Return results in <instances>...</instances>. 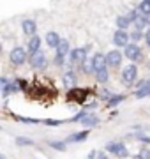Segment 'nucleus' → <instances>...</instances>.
<instances>
[{
	"mask_svg": "<svg viewBox=\"0 0 150 159\" xmlns=\"http://www.w3.org/2000/svg\"><path fill=\"white\" fill-rule=\"evenodd\" d=\"M97 156H99V154L95 152V150H92V152L88 154V157H87V159H95V157H97Z\"/></svg>",
	"mask_w": 150,
	"mask_h": 159,
	"instance_id": "nucleus-33",
	"label": "nucleus"
},
{
	"mask_svg": "<svg viewBox=\"0 0 150 159\" xmlns=\"http://www.w3.org/2000/svg\"><path fill=\"white\" fill-rule=\"evenodd\" d=\"M115 23H117V29H120V30H127L129 27H131V20H129V16H118L115 20Z\"/></svg>",
	"mask_w": 150,
	"mask_h": 159,
	"instance_id": "nucleus-18",
	"label": "nucleus"
},
{
	"mask_svg": "<svg viewBox=\"0 0 150 159\" xmlns=\"http://www.w3.org/2000/svg\"><path fill=\"white\" fill-rule=\"evenodd\" d=\"M106 62H108V67H113L117 69L122 62V53L118 50H111L106 53Z\"/></svg>",
	"mask_w": 150,
	"mask_h": 159,
	"instance_id": "nucleus-8",
	"label": "nucleus"
},
{
	"mask_svg": "<svg viewBox=\"0 0 150 159\" xmlns=\"http://www.w3.org/2000/svg\"><path fill=\"white\" fill-rule=\"evenodd\" d=\"M138 80V67L134 64H129L122 69V83L127 87H133Z\"/></svg>",
	"mask_w": 150,
	"mask_h": 159,
	"instance_id": "nucleus-1",
	"label": "nucleus"
},
{
	"mask_svg": "<svg viewBox=\"0 0 150 159\" xmlns=\"http://www.w3.org/2000/svg\"><path fill=\"white\" fill-rule=\"evenodd\" d=\"M129 43H131V34H129L127 30L117 29L115 32H113V44H115L117 48H126Z\"/></svg>",
	"mask_w": 150,
	"mask_h": 159,
	"instance_id": "nucleus-4",
	"label": "nucleus"
},
{
	"mask_svg": "<svg viewBox=\"0 0 150 159\" xmlns=\"http://www.w3.org/2000/svg\"><path fill=\"white\" fill-rule=\"evenodd\" d=\"M95 80H97L99 83H106L108 80H110V73H108V67L101 69V71H97L95 73Z\"/></svg>",
	"mask_w": 150,
	"mask_h": 159,
	"instance_id": "nucleus-19",
	"label": "nucleus"
},
{
	"mask_svg": "<svg viewBox=\"0 0 150 159\" xmlns=\"http://www.w3.org/2000/svg\"><path fill=\"white\" fill-rule=\"evenodd\" d=\"M44 124L46 125H60L62 122L60 120H44Z\"/></svg>",
	"mask_w": 150,
	"mask_h": 159,
	"instance_id": "nucleus-30",
	"label": "nucleus"
},
{
	"mask_svg": "<svg viewBox=\"0 0 150 159\" xmlns=\"http://www.w3.org/2000/svg\"><path fill=\"white\" fill-rule=\"evenodd\" d=\"M138 11L143 14V16H147V14H150V2L148 0H141L138 6Z\"/></svg>",
	"mask_w": 150,
	"mask_h": 159,
	"instance_id": "nucleus-20",
	"label": "nucleus"
},
{
	"mask_svg": "<svg viewBox=\"0 0 150 159\" xmlns=\"http://www.w3.org/2000/svg\"><path fill=\"white\" fill-rule=\"evenodd\" d=\"M88 51H90V46H81V48H74V50H71V62L73 64H83L87 62L88 58Z\"/></svg>",
	"mask_w": 150,
	"mask_h": 159,
	"instance_id": "nucleus-2",
	"label": "nucleus"
},
{
	"mask_svg": "<svg viewBox=\"0 0 150 159\" xmlns=\"http://www.w3.org/2000/svg\"><path fill=\"white\" fill-rule=\"evenodd\" d=\"M65 143H67V142H51L50 145H51L55 150H60V152H64V150H65Z\"/></svg>",
	"mask_w": 150,
	"mask_h": 159,
	"instance_id": "nucleus-26",
	"label": "nucleus"
},
{
	"mask_svg": "<svg viewBox=\"0 0 150 159\" xmlns=\"http://www.w3.org/2000/svg\"><path fill=\"white\" fill-rule=\"evenodd\" d=\"M81 69H83V73H87V74L95 73V69H94V62H92V58H90V60H87V62H83V64H81Z\"/></svg>",
	"mask_w": 150,
	"mask_h": 159,
	"instance_id": "nucleus-22",
	"label": "nucleus"
},
{
	"mask_svg": "<svg viewBox=\"0 0 150 159\" xmlns=\"http://www.w3.org/2000/svg\"><path fill=\"white\" fill-rule=\"evenodd\" d=\"M27 51H29V55H34V53L41 51V39L37 37V35L29 37V43H27Z\"/></svg>",
	"mask_w": 150,
	"mask_h": 159,
	"instance_id": "nucleus-10",
	"label": "nucleus"
},
{
	"mask_svg": "<svg viewBox=\"0 0 150 159\" xmlns=\"http://www.w3.org/2000/svg\"><path fill=\"white\" fill-rule=\"evenodd\" d=\"M104 148H106V152L113 154V156H118V157H127V156H129L126 145L120 143V142H108Z\"/></svg>",
	"mask_w": 150,
	"mask_h": 159,
	"instance_id": "nucleus-5",
	"label": "nucleus"
},
{
	"mask_svg": "<svg viewBox=\"0 0 150 159\" xmlns=\"http://www.w3.org/2000/svg\"><path fill=\"white\" fill-rule=\"evenodd\" d=\"M145 21H147V25H150V14H147V16H145Z\"/></svg>",
	"mask_w": 150,
	"mask_h": 159,
	"instance_id": "nucleus-35",
	"label": "nucleus"
},
{
	"mask_svg": "<svg viewBox=\"0 0 150 159\" xmlns=\"http://www.w3.org/2000/svg\"><path fill=\"white\" fill-rule=\"evenodd\" d=\"M124 99H126V97L122 96V94H113V96H111V99L108 101V106H117V104H120Z\"/></svg>",
	"mask_w": 150,
	"mask_h": 159,
	"instance_id": "nucleus-21",
	"label": "nucleus"
},
{
	"mask_svg": "<svg viewBox=\"0 0 150 159\" xmlns=\"http://www.w3.org/2000/svg\"><path fill=\"white\" fill-rule=\"evenodd\" d=\"M97 159H108V157H106V154H104V152H99Z\"/></svg>",
	"mask_w": 150,
	"mask_h": 159,
	"instance_id": "nucleus-34",
	"label": "nucleus"
},
{
	"mask_svg": "<svg viewBox=\"0 0 150 159\" xmlns=\"http://www.w3.org/2000/svg\"><path fill=\"white\" fill-rule=\"evenodd\" d=\"M141 35H145V34H141V30H133V32H131V39L136 43V41L141 39Z\"/></svg>",
	"mask_w": 150,
	"mask_h": 159,
	"instance_id": "nucleus-28",
	"label": "nucleus"
},
{
	"mask_svg": "<svg viewBox=\"0 0 150 159\" xmlns=\"http://www.w3.org/2000/svg\"><path fill=\"white\" fill-rule=\"evenodd\" d=\"M18 85H20L21 90H25V89H27V81H25V80H18Z\"/></svg>",
	"mask_w": 150,
	"mask_h": 159,
	"instance_id": "nucleus-31",
	"label": "nucleus"
},
{
	"mask_svg": "<svg viewBox=\"0 0 150 159\" xmlns=\"http://www.w3.org/2000/svg\"><path fill=\"white\" fill-rule=\"evenodd\" d=\"M88 134H90V131H88V129H85V131H80V133H74V134H69L65 142H67V143H80V142H85V140L88 138Z\"/></svg>",
	"mask_w": 150,
	"mask_h": 159,
	"instance_id": "nucleus-13",
	"label": "nucleus"
},
{
	"mask_svg": "<svg viewBox=\"0 0 150 159\" xmlns=\"http://www.w3.org/2000/svg\"><path fill=\"white\" fill-rule=\"evenodd\" d=\"M16 145H18V147H27V145H34V140H30V138H23V136H18V138H16Z\"/></svg>",
	"mask_w": 150,
	"mask_h": 159,
	"instance_id": "nucleus-23",
	"label": "nucleus"
},
{
	"mask_svg": "<svg viewBox=\"0 0 150 159\" xmlns=\"http://www.w3.org/2000/svg\"><path fill=\"white\" fill-rule=\"evenodd\" d=\"M53 64H55L57 67H62L64 64H65V58H64V57H58V55H55V58H53Z\"/></svg>",
	"mask_w": 150,
	"mask_h": 159,
	"instance_id": "nucleus-27",
	"label": "nucleus"
},
{
	"mask_svg": "<svg viewBox=\"0 0 150 159\" xmlns=\"http://www.w3.org/2000/svg\"><path fill=\"white\" fill-rule=\"evenodd\" d=\"M124 55H126L129 60H139L141 58V48H139L136 43H129V44L124 48Z\"/></svg>",
	"mask_w": 150,
	"mask_h": 159,
	"instance_id": "nucleus-7",
	"label": "nucleus"
},
{
	"mask_svg": "<svg viewBox=\"0 0 150 159\" xmlns=\"http://www.w3.org/2000/svg\"><path fill=\"white\" fill-rule=\"evenodd\" d=\"M30 66L34 69H46L48 66V60H46V55L42 53V51H37V53H34V55H30Z\"/></svg>",
	"mask_w": 150,
	"mask_h": 159,
	"instance_id": "nucleus-6",
	"label": "nucleus"
},
{
	"mask_svg": "<svg viewBox=\"0 0 150 159\" xmlns=\"http://www.w3.org/2000/svg\"><path fill=\"white\" fill-rule=\"evenodd\" d=\"M134 27H136V30H143L145 27H147V21H145V16L141 14V16L134 21Z\"/></svg>",
	"mask_w": 150,
	"mask_h": 159,
	"instance_id": "nucleus-24",
	"label": "nucleus"
},
{
	"mask_svg": "<svg viewBox=\"0 0 150 159\" xmlns=\"http://www.w3.org/2000/svg\"><path fill=\"white\" fill-rule=\"evenodd\" d=\"M62 81H64V85H65V89H69V90H73L76 85V74L74 71H65L62 76Z\"/></svg>",
	"mask_w": 150,
	"mask_h": 159,
	"instance_id": "nucleus-14",
	"label": "nucleus"
},
{
	"mask_svg": "<svg viewBox=\"0 0 150 159\" xmlns=\"http://www.w3.org/2000/svg\"><path fill=\"white\" fill-rule=\"evenodd\" d=\"M9 60H11L12 66H21V64H25V60H27V50H25L23 46L12 48L11 55H9Z\"/></svg>",
	"mask_w": 150,
	"mask_h": 159,
	"instance_id": "nucleus-3",
	"label": "nucleus"
},
{
	"mask_svg": "<svg viewBox=\"0 0 150 159\" xmlns=\"http://www.w3.org/2000/svg\"><path fill=\"white\" fill-rule=\"evenodd\" d=\"M35 21L34 20H23L21 21V30H23V34L27 35V37H32V35H35Z\"/></svg>",
	"mask_w": 150,
	"mask_h": 159,
	"instance_id": "nucleus-11",
	"label": "nucleus"
},
{
	"mask_svg": "<svg viewBox=\"0 0 150 159\" xmlns=\"http://www.w3.org/2000/svg\"><path fill=\"white\" fill-rule=\"evenodd\" d=\"M0 159H6V156H4V154H2V156H0Z\"/></svg>",
	"mask_w": 150,
	"mask_h": 159,
	"instance_id": "nucleus-36",
	"label": "nucleus"
},
{
	"mask_svg": "<svg viewBox=\"0 0 150 159\" xmlns=\"http://www.w3.org/2000/svg\"><path fill=\"white\" fill-rule=\"evenodd\" d=\"M92 62H94V69H95V73L101 71V69H104V67H108L106 55H103V53H95V55L92 57Z\"/></svg>",
	"mask_w": 150,
	"mask_h": 159,
	"instance_id": "nucleus-12",
	"label": "nucleus"
},
{
	"mask_svg": "<svg viewBox=\"0 0 150 159\" xmlns=\"http://www.w3.org/2000/svg\"><path fill=\"white\" fill-rule=\"evenodd\" d=\"M148 2H150V0H148Z\"/></svg>",
	"mask_w": 150,
	"mask_h": 159,
	"instance_id": "nucleus-37",
	"label": "nucleus"
},
{
	"mask_svg": "<svg viewBox=\"0 0 150 159\" xmlns=\"http://www.w3.org/2000/svg\"><path fill=\"white\" fill-rule=\"evenodd\" d=\"M111 96H113V94H111L108 89H103V90L99 92V99H103V101H106V102L111 99Z\"/></svg>",
	"mask_w": 150,
	"mask_h": 159,
	"instance_id": "nucleus-25",
	"label": "nucleus"
},
{
	"mask_svg": "<svg viewBox=\"0 0 150 159\" xmlns=\"http://www.w3.org/2000/svg\"><path fill=\"white\" fill-rule=\"evenodd\" d=\"M81 124H83V127H95V125L99 124V117L97 115H94V113H87V117L81 120Z\"/></svg>",
	"mask_w": 150,
	"mask_h": 159,
	"instance_id": "nucleus-17",
	"label": "nucleus"
},
{
	"mask_svg": "<svg viewBox=\"0 0 150 159\" xmlns=\"http://www.w3.org/2000/svg\"><path fill=\"white\" fill-rule=\"evenodd\" d=\"M57 55L58 57H67V55H71V48H69V41L67 39H62L60 41V44H58L57 48Z\"/></svg>",
	"mask_w": 150,
	"mask_h": 159,
	"instance_id": "nucleus-16",
	"label": "nucleus"
},
{
	"mask_svg": "<svg viewBox=\"0 0 150 159\" xmlns=\"http://www.w3.org/2000/svg\"><path fill=\"white\" fill-rule=\"evenodd\" d=\"M60 41H62L60 39V35H58L57 32H53V30L46 34V44L50 46V48H55V50H57L58 44H60Z\"/></svg>",
	"mask_w": 150,
	"mask_h": 159,
	"instance_id": "nucleus-15",
	"label": "nucleus"
},
{
	"mask_svg": "<svg viewBox=\"0 0 150 159\" xmlns=\"http://www.w3.org/2000/svg\"><path fill=\"white\" fill-rule=\"evenodd\" d=\"M136 138L141 140L143 143H148V145H150V136H147V134H136Z\"/></svg>",
	"mask_w": 150,
	"mask_h": 159,
	"instance_id": "nucleus-29",
	"label": "nucleus"
},
{
	"mask_svg": "<svg viewBox=\"0 0 150 159\" xmlns=\"http://www.w3.org/2000/svg\"><path fill=\"white\" fill-rule=\"evenodd\" d=\"M134 96L138 97V99H143V97L150 96V78L139 81L138 83V90L134 92Z\"/></svg>",
	"mask_w": 150,
	"mask_h": 159,
	"instance_id": "nucleus-9",
	"label": "nucleus"
},
{
	"mask_svg": "<svg viewBox=\"0 0 150 159\" xmlns=\"http://www.w3.org/2000/svg\"><path fill=\"white\" fill-rule=\"evenodd\" d=\"M145 41H147V44H148V48H150V29L145 32Z\"/></svg>",
	"mask_w": 150,
	"mask_h": 159,
	"instance_id": "nucleus-32",
	"label": "nucleus"
}]
</instances>
